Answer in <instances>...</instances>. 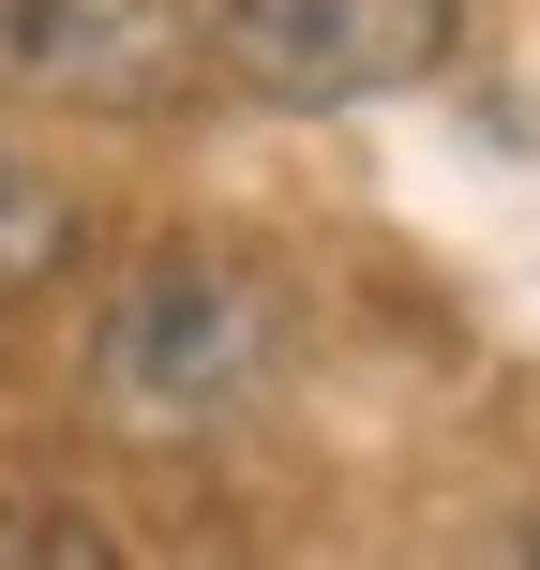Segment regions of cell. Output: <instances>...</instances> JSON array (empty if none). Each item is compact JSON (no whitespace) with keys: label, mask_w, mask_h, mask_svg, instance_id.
I'll list each match as a JSON object with an SVG mask.
<instances>
[{"label":"cell","mask_w":540,"mask_h":570,"mask_svg":"<svg viewBox=\"0 0 540 570\" xmlns=\"http://www.w3.org/2000/svg\"><path fill=\"white\" fill-rule=\"evenodd\" d=\"M271 375H285V301L240 256H210V240L150 256L106 301V345H90V391H106L120 421H150V435L226 421V405H256Z\"/></svg>","instance_id":"1"},{"label":"cell","mask_w":540,"mask_h":570,"mask_svg":"<svg viewBox=\"0 0 540 570\" xmlns=\"http://www.w3.org/2000/svg\"><path fill=\"white\" fill-rule=\"evenodd\" d=\"M465 0H210V46L271 90V106H361V90H421L451 60Z\"/></svg>","instance_id":"2"},{"label":"cell","mask_w":540,"mask_h":570,"mask_svg":"<svg viewBox=\"0 0 540 570\" xmlns=\"http://www.w3.org/2000/svg\"><path fill=\"white\" fill-rule=\"evenodd\" d=\"M0 90L90 120H166L196 90V0H0Z\"/></svg>","instance_id":"3"},{"label":"cell","mask_w":540,"mask_h":570,"mask_svg":"<svg viewBox=\"0 0 540 570\" xmlns=\"http://www.w3.org/2000/svg\"><path fill=\"white\" fill-rule=\"evenodd\" d=\"M60 256H76V180H46L30 150H0V301H30Z\"/></svg>","instance_id":"4"},{"label":"cell","mask_w":540,"mask_h":570,"mask_svg":"<svg viewBox=\"0 0 540 570\" xmlns=\"http://www.w3.org/2000/svg\"><path fill=\"white\" fill-rule=\"evenodd\" d=\"M0 556H106L90 511H0Z\"/></svg>","instance_id":"5"}]
</instances>
